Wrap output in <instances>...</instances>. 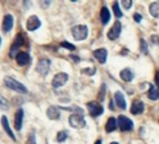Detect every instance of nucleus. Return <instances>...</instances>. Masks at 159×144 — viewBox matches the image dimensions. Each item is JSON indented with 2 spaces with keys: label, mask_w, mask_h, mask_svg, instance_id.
<instances>
[{
  "label": "nucleus",
  "mask_w": 159,
  "mask_h": 144,
  "mask_svg": "<svg viewBox=\"0 0 159 144\" xmlns=\"http://www.w3.org/2000/svg\"><path fill=\"white\" fill-rule=\"evenodd\" d=\"M4 83H5V85L8 88L11 89V90H13L15 92H18L20 94H27V92H28L27 88L22 83L18 82L17 80H15L14 78H11L10 76L5 77Z\"/></svg>",
  "instance_id": "1"
},
{
  "label": "nucleus",
  "mask_w": 159,
  "mask_h": 144,
  "mask_svg": "<svg viewBox=\"0 0 159 144\" xmlns=\"http://www.w3.org/2000/svg\"><path fill=\"white\" fill-rule=\"evenodd\" d=\"M71 33H72V36H73L75 40L81 41V40H84V39H85L87 38V36H88V27L86 25H76V26L72 27Z\"/></svg>",
  "instance_id": "2"
},
{
  "label": "nucleus",
  "mask_w": 159,
  "mask_h": 144,
  "mask_svg": "<svg viewBox=\"0 0 159 144\" xmlns=\"http://www.w3.org/2000/svg\"><path fill=\"white\" fill-rule=\"evenodd\" d=\"M25 44V38L23 34H17L14 39V42L12 43L10 51V56L11 58H16L17 54L19 53V48L22 47Z\"/></svg>",
  "instance_id": "3"
},
{
  "label": "nucleus",
  "mask_w": 159,
  "mask_h": 144,
  "mask_svg": "<svg viewBox=\"0 0 159 144\" xmlns=\"http://www.w3.org/2000/svg\"><path fill=\"white\" fill-rule=\"evenodd\" d=\"M68 122L71 127L73 128H84L86 124L84 117L82 114H71L68 118Z\"/></svg>",
  "instance_id": "4"
},
{
  "label": "nucleus",
  "mask_w": 159,
  "mask_h": 144,
  "mask_svg": "<svg viewBox=\"0 0 159 144\" xmlns=\"http://www.w3.org/2000/svg\"><path fill=\"white\" fill-rule=\"evenodd\" d=\"M118 124L121 129V131H131L134 127V124L131 119L125 115H120L118 117Z\"/></svg>",
  "instance_id": "5"
},
{
  "label": "nucleus",
  "mask_w": 159,
  "mask_h": 144,
  "mask_svg": "<svg viewBox=\"0 0 159 144\" xmlns=\"http://www.w3.org/2000/svg\"><path fill=\"white\" fill-rule=\"evenodd\" d=\"M87 108H88L89 113L92 117L100 116L104 112V108L98 102H96V101L87 103Z\"/></svg>",
  "instance_id": "6"
},
{
  "label": "nucleus",
  "mask_w": 159,
  "mask_h": 144,
  "mask_svg": "<svg viewBox=\"0 0 159 144\" xmlns=\"http://www.w3.org/2000/svg\"><path fill=\"white\" fill-rule=\"evenodd\" d=\"M67 81H68V75L65 73V72H60V73H57L53 77L52 81V85L54 88H59L61 86H64Z\"/></svg>",
  "instance_id": "7"
},
{
  "label": "nucleus",
  "mask_w": 159,
  "mask_h": 144,
  "mask_svg": "<svg viewBox=\"0 0 159 144\" xmlns=\"http://www.w3.org/2000/svg\"><path fill=\"white\" fill-rule=\"evenodd\" d=\"M50 65H51V61L49 59H40L36 66L37 72L42 76H45L48 74V72L50 70Z\"/></svg>",
  "instance_id": "8"
},
{
  "label": "nucleus",
  "mask_w": 159,
  "mask_h": 144,
  "mask_svg": "<svg viewBox=\"0 0 159 144\" xmlns=\"http://www.w3.org/2000/svg\"><path fill=\"white\" fill-rule=\"evenodd\" d=\"M122 31V25L119 21H116L113 25L111 26V28L110 29V31L107 34V37L109 38V39L111 40H115L119 38L120 34Z\"/></svg>",
  "instance_id": "9"
},
{
  "label": "nucleus",
  "mask_w": 159,
  "mask_h": 144,
  "mask_svg": "<svg viewBox=\"0 0 159 144\" xmlns=\"http://www.w3.org/2000/svg\"><path fill=\"white\" fill-rule=\"evenodd\" d=\"M40 25H41V22L39 19V17L36 16V15L30 16L27 19V21H26V29L28 31H31V32L32 31H35L38 28H39Z\"/></svg>",
  "instance_id": "10"
},
{
  "label": "nucleus",
  "mask_w": 159,
  "mask_h": 144,
  "mask_svg": "<svg viewBox=\"0 0 159 144\" xmlns=\"http://www.w3.org/2000/svg\"><path fill=\"white\" fill-rule=\"evenodd\" d=\"M14 19L11 14H6L3 18V24H2V29L5 33H9L11 28L13 27Z\"/></svg>",
  "instance_id": "11"
},
{
  "label": "nucleus",
  "mask_w": 159,
  "mask_h": 144,
  "mask_svg": "<svg viewBox=\"0 0 159 144\" xmlns=\"http://www.w3.org/2000/svg\"><path fill=\"white\" fill-rule=\"evenodd\" d=\"M144 103L140 100H134L131 108H130V112L134 115H138V114H141L144 111Z\"/></svg>",
  "instance_id": "12"
},
{
  "label": "nucleus",
  "mask_w": 159,
  "mask_h": 144,
  "mask_svg": "<svg viewBox=\"0 0 159 144\" xmlns=\"http://www.w3.org/2000/svg\"><path fill=\"white\" fill-rule=\"evenodd\" d=\"M23 120H24V110L19 109L14 114V128L17 131H20L22 129Z\"/></svg>",
  "instance_id": "13"
},
{
  "label": "nucleus",
  "mask_w": 159,
  "mask_h": 144,
  "mask_svg": "<svg viewBox=\"0 0 159 144\" xmlns=\"http://www.w3.org/2000/svg\"><path fill=\"white\" fill-rule=\"evenodd\" d=\"M1 124H2L3 129L5 130V132L8 134V136H9L11 138H12L14 141H16L15 135H14V133L12 132V130H11V126H10V123H9V120H8L7 116L2 115V117H1Z\"/></svg>",
  "instance_id": "14"
},
{
  "label": "nucleus",
  "mask_w": 159,
  "mask_h": 144,
  "mask_svg": "<svg viewBox=\"0 0 159 144\" xmlns=\"http://www.w3.org/2000/svg\"><path fill=\"white\" fill-rule=\"evenodd\" d=\"M93 55L95 56L96 59H98V61L100 64H105L107 61V56H108V52L106 49H98L96 51H94Z\"/></svg>",
  "instance_id": "15"
},
{
  "label": "nucleus",
  "mask_w": 159,
  "mask_h": 144,
  "mask_svg": "<svg viewBox=\"0 0 159 144\" xmlns=\"http://www.w3.org/2000/svg\"><path fill=\"white\" fill-rule=\"evenodd\" d=\"M16 61H17V64L19 65H27L28 63H29V61H30V55L27 53V52H20L18 54H17V56H16Z\"/></svg>",
  "instance_id": "16"
},
{
  "label": "nucleus",
  "mask_w": 159,
  "mask_h": 144,
  "mask_svg": "<svg viewBox=\"0 0 159 144\" xmlns=\"http://www.w3.org/2000/svg\"><path fill=\"white\" fill-rule=\"evenodd\" d=\"M135 77L134 72L130 69V68H125L120 72V78L124 81V82H131Z\"/></svg>",
  "instance_id": "17"
},
{
  "label": "nucleus",
  "mask_w": 159,
  "mask_h": 144,
  "mask_svg": "<svg viewBox=\"0 0 159 144\" xmlns=\"http://www.w3.org/2000/svg\"><path fill=\"white\" fill-rule=\"evenodd\" d=\"M47 116L50 120H58L61 116V112L59 111L57 107L51 106L47 110Z\"/></svg>",
  "instance_id": "18"
},
{
  "label": "nucleus",
  "mask_w": 159,
  "mask_h": 144,
  "mask_svg": "<svg viewBox=\"0 0 159 144\" xmlns=\"http://www.w3.org/2000/svg\"><path fill=\"white\" fill-rule=\"evenodd\" d=\"M114 98H115L117 106L120 109H122V110H125L126 109V102H125V97H124L123 93H121L119 91L116 92L115 95H114Z\"/></svg>",
  "instance_id": "19"
},
{
  "label": "nucleus",
  "mask_w": 159,
  "mask_h": 144,
  "mask_svg": "<svg viewBox=\"0 0 159 144\" xmlns=\"http://www.w3.org/2000/svg\"><path fill=\"white\" fill-rule=\"evenodd\" d=\"M100 19H101V22L104 25H106L109 21L111 20V13H110V11L108 10L107 7H103L101 9V11H100Z\"/></svg>",
  "instance_id": "20"
},
{
  "label": "nucleus",
  "mask_w": 159,
  "mask_h": 144,
  "mask_svg": "<svg viewBox=\"0 0 159 144\" xmlns=\"http://www.w3.org/2000/svg\"><path fill=\"white\" fill-rule=\"evenodd\" d=\"M117 127V121L114 117H111L109 118L107 124H106V126H105V130L106 132L108 133H111V132H113Z\"/></svg>",
  "instance_id": "21"
},
{
  "label": "nucleus",
  "mask_w": 159,
  "mask_h": 144,
  "mask_svg": "<svg viewBox=\"0 0 159 144\" xmlns=\"http://www.w3.org/2000/svg\"><path fill=\"white\" fill-rule=\"evenodd\" d=\"M149 12L153 18H159V2H152L149 7Z\"/></svg>",
  "instance_id": "22"
},
{
  "label": "nucleus",
  "mask_w": 159,
  "mask_h": 144,
  "mask_svg": "<svg viewBox=\"0 0 159 144\" xmlns=\"http://www.w3.org/2000/svg\"><path fill=\"white\" fill-rule=\"evenodd\" d=\"M148 97L151 100H158L159 99V87H154L151 85L150 90L148 92Z\"/></svg>",
  "instance_id": "23"
},
{
  "label": "nucleus",
  "mask_w": 159,
  "mask_h": 144,
  "mask_svg": "<svg viewBox=\"0 0 159 144\" xmlns=\"http://www.w3.org/2000/svg\"><path fill=\"white\" fill-rule=\"evenodd\" d=\"M0 108H1L2 110H8L10 109L9 101L1 95H0Z\"/></svg>",
  "instance_id": "24"
},
{
  "label": "nucleus",
  "mask_w": 159,
  "mask_h": 144,
  "mask_svg": "<svg viewBox=\"0 0 159 144\" xmlns=\"http://www.w3.org/2000/svg\"><path fill=\"white\" fill-rule=\"evenodd\" d=\"M112 9H113V12H114V15L117 17V18H121L123 17V12L120 9V6H119V3L118 2H114V4L112 5Z\"/></svg>",
  "instance_id": "25"
},
{
  "label": "nucleus",
  "mask_w": 159,
  "mask_h": 144,
  "mask_svg": "<svg viewBox=\"0 0 159 144\" xmlns=\"http://www.w3.org/2000/svg\"><path fill=\"white\" fill-rule=\"evenodd\" d=\"M106 85L105 84H102L101 85V87H100V90H99V92H98V99H99V101H104V98H105V96H106Z\"/></svg>",
  "instance_id": "26"
},
{
  "label": "nucleus",
  "mask_w": 159,
  "mask_h": 144,
  "mask_svg": "<svg viewBox=\"0 0 159 144\" xmlns=\"http://www.w3.org/2000/svg\"><path fill=\"white\" fill-rule=\"evenodd\" d=\"M81 72H82L83 74H85V75H87V76H93V75H95V73L97 72V69H96L95 67H92V68L87 67V68L82 69Z\"/></svg>",
  "instance_id": "27"
},
{
  "label": "nucleus",
  "mask_w": 159,
  "mask_h": 144,
  "mask_svg": "<svg viewBox=\"0 0 159 144\" xmlns=\"http://www.w3.org/2000/svg\"><path fill=\"white\" fill-rule=\"evenodd\" d=\"M67 138V133L66 131H60L57 133V136H56V139L58 142H63L65 141L66 139Z\"/></svg>",
  "instance_id": "28"
},
{
  "label": "nucleus",
  "mask_w": 159,
  "mask_h": 144,
  "mask_svg": "<svg viewBox=\"0 0 159 144\" xmlns=\"http://www.w3.org/2000/svg\"><path fill=\"white\" fill-rule=\"evenodd\" d=\"M140 52L144 54L148 53V45L144 39H140Z\"/></svg>",
  "instance_id": "29"
},
{
  "label": "nucleus",
  "mask_w": 159,
  "mask_h": 144,
  "mask_svg": "<svg viewBox=\"0 0 159 144\" xmlns=\"http://www.w3.org/2000/svg\"><path fill=\"white\" fill-rule=\"evenodd\" d=\"M60 46L63 47V48H66V49H67V50H69V51H74V50L76 49L75 46H74L73 44H71V43H69V42H66V41L61 42V43H60Z\"/></svg>",
  "instance_id": "30"
},
{
  "label": "nucleus",
  "mask_w": 159,
  "mask_h": 144,
  "mask_svg": "<svg viewBox=\"0 0 159 144\" xmlns=\"http://www.w3.org/2000/svg\"><path fill=\"white\" fill-rule=\"evenodd\" d=\"M121 4H122L123 8H125V10H129L132 6V1L131 0H122Z\"/></svg>",
  "instance_id": "31"
},
{
  "label": "nucleus",
  "mask_w": 159,
  "mask_h": 144,
  "mask_svg": "<svg viewBox=\"0 0 159 144\" xmlns=\"http://www.w3.org/2000/svg\"><path fill=\"white\" fill-rule=\"evenodd\" d=\"M25 144H37V141H36V136L35 134L31 133L25 142Z\"/></svg>",
  "instance_id": "32"
},
{
  "label": "nucleus",
  "mask_w": 159,
  "mask_h": 144,
  "mask_svg": "<svg viewBox=\"0 0 159 144\" xmlns=\"http://www.w3.org/2000/svg\"><path fill=\"white\" fill-rule=\"evenodd\" d=\"M133 18H134V20L136 21V23H140L141 20H142V16H141L139 13H134Z\"/></svg>",
  "instance_id": "33"
},
{
  "label": "nucleus",
  "mask_w": 159,
  "mask_h": 144,
  "mask_svg": "<svg viewBox=\"0 0 159 144\" xmlns=\"http://www.w3.org/2000/svg\"><path fill=\"white\" fill-rule=\"evenodd\" d=\"M151 38H152V43H154V44H159V36H157V35H152V37H151Z\"/></svg>",
  "instance_id": "34"
},
{
  "label": "nucleus",
  "mask_w": 159,
  "mask_h": 144,
  "mask_svg": "<svg viewBox=\"0 0 159 144\" xmlns=\"http://www.w3.org/2000/svg\"><path fill=\"white\" fill-rule=\"evenodd\" d=\"M154 80H155V83H156L157 87H159V71H157L156 73H155V78H154Z\"/></svg>",
  "instance_id": "35"
},
{
  "label": "nucleus",
  "mask_w": 159,
  "mask_h": 144,
  "mask_svg": "<svg viewBox=\"0 0 159 144\" xmlns=\"http://www.w3.org/2000/svg\"><path fill=\"white\" fill-rule=\"evenodd\" d=\"M70 58H72V59H73V61H74V62H76V63L80 62V58H79L78 56H75V55L71 54V55H70Z\"/></svg>",
  "instance_id": "36"
},
{
  "label": "nucleus",
  "mask_w": 159,
  "mask_h": 144,
  "mask_svg": "<svg viewBox=\"0 0 159 144\" xmlns=\"http://www.w3.org/2000/svg\"><path fill=\"white\" fill-rule=\"evenodd\" d=\"M110 109L111 110H114V107L112 106V100H111V102H110Z\"/></svg>",
  "instance_id": "37"
},
{
  "label": "nucleus",
  "mask_w": 159,
  "mask_h": 144,
  "mask_svg": "<svg viewBox=\"0 0 159 144\" xmlns=\"http://www.w3.org/2000/svg\"><path fill=\"white\" fill-rule=\"evenodd\" d=\"M95 144H102V141H101V139H98V140L95 142Z\"/></svg>",
  "instance_id": "38"
},
{
  "label": "nucleus",
  "mask_w": 159,
  "mask_h": 144,
  "mask_svg": "<svg viewBox=\"0 0 159 144\" xmlns=\"http://www.w3.org/2000/svg\"><path fill=\"white\" fill-rule=\"evenodd\" d=\"M1 43H2V38H1V37H0V46H1Z\"/></svg>",
  "instance_id": "39"
},
{
  "label": "nucleus",
  "mask_w": 159,
  "mask_h": 144,
  "mask_svg": "<svg viewBox=\"0 0 159 144\" xmlns=\"http://www.w3.org/2000/svg\"><path fill=\"white\" fill-rule=\"evenodd\" d=\"M111 144H119V143H117V142H111Z\"/></svg>",
  "instance_id": "40"
}]
</instances>
